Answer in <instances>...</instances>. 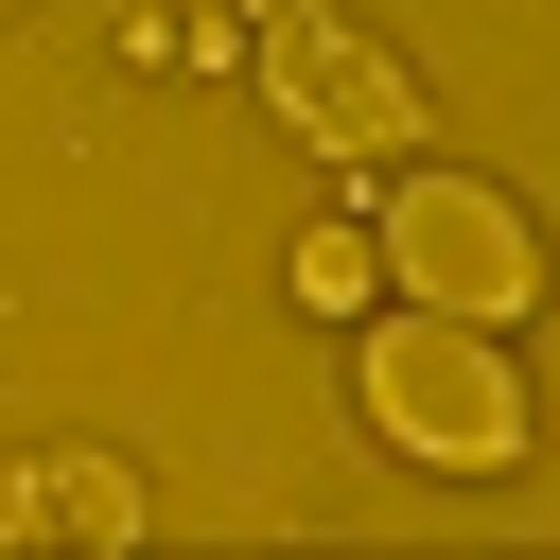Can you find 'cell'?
<instances>
[{"mask_svg": "<svg viewBox=\"0 0 560 560\" xmlns=\"http://www.w3.org/2000/svg\"><path fill=\"white\" fill-rule=\"evenodd\" d=\"M368 420H385L420 472H508V455H525L508 332H490V315H438V298H402V315L368 332Z\"/></svg>", "mask_w": 560, "mask_h": 560, "instance_id": "1", "label": "cell"}, {"mask_svg": "<svg viewBox=\"0 0 560 560\" xmlns=\"http://www.w3.org/2000/svg\"><path fill=\"white\" fill-rule=\"evenodd\" d=\"M298 280H315V298H368L385 262H368V228H315V245H298Z\"/></svg>", "mask_w": 560, "mask_h": 560, "instance_id": "5", "label": "cell"}, {"mask_svg": "<svg viewBox=\"0 0 560 560\" xmlns=\"http://www.w3.org/2000/svg\"><path fill=\"white\" fill-rule=\"evenodd\" d=\"M0 525H18V542H140V490H122L105 455H52V472L0 490Z\"/></svg>", "mask_w": 560, "mask_h": 560, "instance_id": "4", "label": "cell"}, {"mask_svg": "<svg viewBox=\"0 0 560 560\" xmlns=\"http://www.w3.org/2000/svg\"><path fill=\"white\" fill-rule=\"evenodd\" d=\"M262 88H280V122L332 140V158H420V70L368 52L332 0H280V18H262Z\"/></svg>", "mask_w": 560, "mask_h": 560, "instance_id": "3", "label": "cell"}, {"mask_svg": "<svg viewBox=\"0 0 560 560\" xmlns=\"http://www.w3.org/2000/svg\"><path fill=\"white\" fill-rule=\"evenodd\" d=\"M368 262H385L402 298H438V315H490V332L542 298V228H525L490 175H402L385 228H368Z\"/></svg>", "mask_w": 560, "mask_h": 560, "instance_id": "2", "label": "cell"}]
</instances>
